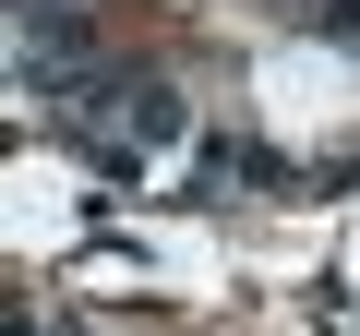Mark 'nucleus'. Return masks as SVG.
Masks as SVG:
<instances>
[{
  "instance_id": "f257e3e1",
  "label": "nucleus",
  "mask_w": 360,
  "mask_h": 336,
  "mask_svg": "<svg viewBox=\"0 0 360 336\" xmlns=\"http://www.w3.org/2000/svg\"><path fill=\"white\" fill-rule=\"evenodd\" d=\"M324 13H336V25H360V0H324Z\"/></svg>"
}]
</instances>
